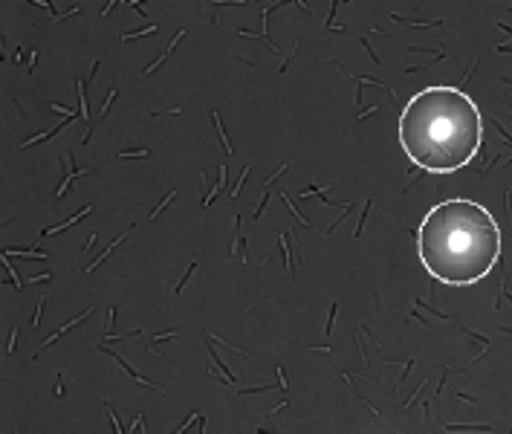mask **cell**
<instances>
[{
	"label": "cell",
	"mask_w": 512,
	"mask_h": 434,
	"mask_svg": "<svg viewBox=\"0 0 512 434\" xmlns=\"http://www.w3.org/2000/svg\"><path fill=\"white\" fill-rule=\"evenodd\" d=\"M116 93H119V87H110V93H108V99H105V105H102V110H99V116H105L110 108V102L116 99Z\"/></svg>",
	"instance_id": "6"
},
{
	"label": "cell",
	"mask_w": 512,
	"mask_h": 434,
	"mask_svg": "<svg viewBox=\"0 0 512 434\" xmlns=\"http://www.w3.org/2000/svg\"><path fill=\"white\" fill-rule=\"evenodd\" d=\"M481 110L458 87L420 90L400 116V145L411 163L452 174L481 148Z\"/></svg>",
	"instance_id": "1"
},
{
	"label": "cell",
	"mask_w": 512,
	"mask_h": 434,
	"mask_svg": "<svg viewBox=\"0 0 512 434\" xmlns=\"http://www.w3.org/2000/svg\"><path fill=\"white\" fill-rule=\"evenodd\" d=\"M423 267L437 281L466 287L481 281L501 255V229L481 203L446 200L423 217L417 232Z\"/></svg>",
	"instance_id": "2"
},
{
	"label": "cell",
	"mask_w": 512,
	"mask_h": 434,
	"mask_svg": "<svg viewBox=\"0 0 512 434\" xmlns=\"http://www.w3.org/2000/svg\"><path fill=\"white\" fill-rule=\"evenodd\" d=\"M116 157H136V160H145V157H148V148H139V151H119Z\"/></svg>",
	"instance_id": "4"
},
{
	"label": "cell",
	"mask_w": 512,
	"mask_h": 434,
	"mask_svg": "<svg viewBox=\"0 0 512 434\" xmlns=\"http://www.w3.org/2000/svg\"><path fill=\"white\" fill-rule=\"evenodd\" d=\"M212 122L217 125V134H220V139H223V148H226V154L232 157V154H235V148H232V142H229V136H226V128H223V122H220V113H217V110H212Z\"/></svg>",
	"instance_id": "3"
},
{
	"label": "cell",
	"mask_w": 512,
	"mask_h": 434,
	"mask_svg": "<svg viewBox=\"0 0 512 434\" xmlns=\"http://www.w3.org/2000/svg\"><path fill=\"white\" fill-rule=\"evenodd\" d=\"M246 174H249V165H246V168H243L241 180H246ZM241 186H243V183H235V191H232V197H238V194H241Z\"/></svg>",
	"instance_id": "7"
},
{
	"label": "cell",
	"mask_w": 512,
	"mask_h": 434,
	"mask_svg": "<svg viewBox=\"0 0 512 434\" xmlns=\"http://www.w3.org/2000/svg\"><path fill=\"white\" fill-rule=\"evenodd\" d=\"M174 197H177V191H171V194H168V197H165V200H162L160 206H157V209H154V215H151V220H157V217H160L162 209H165V206H168V203H171V200H174Z\"/></svg>",
	"instance_id": "5"
}]
</instances>
